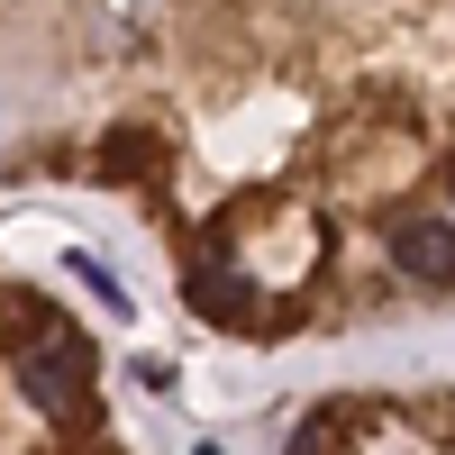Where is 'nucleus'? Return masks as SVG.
I'll return each mask as SVG.
<instances>
[{
    "label": "nucleus",
    "mask_w": 455,
    "mask_h": 455,
    "mask_svg": "<svg viewBox=\"0 0 455 455\" xmlns=\"http://www.w3.org/2000/svg\"><path fill=\"white\" fill-rule=\"evenodd\" d=\"M328 446H337V428H328V419H300V437H291V455H328Z\"/></svg>",
    "instance_id": "4"
},
{
    "label": "nucleus",
    "mask_w": 455,
    "mask_h": 455,
    "mask_svg": "<svg viewBox=\"0 0 455 455\" xmlns=\"http://www.w3.org/2000/svg\"><path fill=\"white\" fill-rule=\"evenodd\" d=\"M192 310H201V319H219V328H237V319H255V291H246L237 264H219V274L201 264V274H192Z\"/></svg>",
    "instance_id": "2"
},
{
    "label": "nucleus",
    "mask_w": 455,
    "mask_h": 455,
    "mask_svg": "<svg viewBox=\"0 0 455 455\" xmlns=\"http://www.w3.org/2000/svg\"><path fill=\"white\" fill-rule=\"evenodd\" d=\"M392 264L419 283H455V228L446 219H392Z\"/></svg>",
    "instance_id": "1"
},
{
    "label": "nucleus",
    "mask_w": 455,
    "mask_h": 455,
    "mask_svg": "<svg viewBox=\"0 0 455 455\" xmlns=\"http://www.w3.org/2000/svg\"><path fill=\"white\" fill-rule=\"evenodd\" d=\"M156 164H164V137L146 128V119H128V128L100 137V173H156Z\"/></svg>",
    "instance_id": "3"
},
{
    "label": "nucleus",
    "mask_w": 455,
    "mask_h": 455,
    "mask_svg": "<svg viewBox=\"0 0 455 455\" xmlns=\"http://www.w3.org/2000/svg\"><path fill=\"white\" fill-rule=\"evenodd\" d=\"M73 274H83V283H92V291L109 300V310H119V283H109V274H100V255H73Z\"/></svg>",
    "instance_id": "5"
}]
</instances>
